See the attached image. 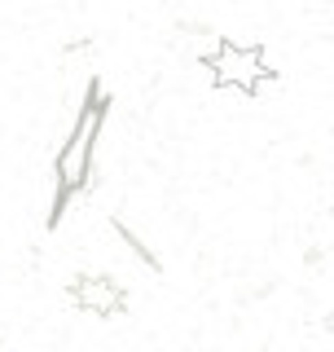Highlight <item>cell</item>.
<instances>
[{
    "mask_svg": "<svg viewBox=\"0 0 334 352\" xmlns=\"http://www.w3.org/2000/svg\"><path fill=\"white\" fill-rule=\"evenodd\" d=\"M106 106L110 102L93 88V93L84 97L80 115H75V128H71V137H66V146L58 150V203H53V220L62 216L66 198L88 185V172H93V146H97V137H102Z\"/></svg>",
    "mask_w": 334,
    "mask_h": 352,
    "instance_id": "1",
    "label": "cell"
},
{
    "mask_svg": "<svg viewBox=\"0 0 334 352\" xmlns=\"http://www.w3.org/2000/svg\"><path fill=\"white\" fill-rule=\"evenodd\" d=\"M207 66H211L216 88H238V93H260V88L273 80V71L264 66V53L247 49V44H233V40L220 44V53Z\"/></svg>",
    "mask_w": 334,
    "mask_h": 352,
    "instance_id": "2",
    "label": "cell"
},
{
    "mask_svg": "<svg viewBox=\"0 0 334 352\" xmlns=\"http://www.w3.org/2000/svg\"><path fill=\"white\" fill-rule=\"evenodd\" d=\"M71 304L80 313H93V317H119L124 313V286L102 278V273H88L71 286Z\"/></svg>",
    "mask_w": 334,
    "mask_h": 352,
    "instance_id": "3",
    "label": "cell"
}]
</instances>
